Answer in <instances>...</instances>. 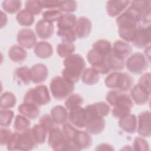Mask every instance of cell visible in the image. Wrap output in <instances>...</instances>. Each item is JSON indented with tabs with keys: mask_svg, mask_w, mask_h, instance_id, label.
<instances>
[{
	"mask_svg": "<svg viewBox=\"0 0 151 151\" xmlns=\"http://www.w3.org/2000/svg\"><path fill=\"white\" fill-rule=\"evenodd\" d=\"M8 55L12 62L21 63L27 58L28 54L24 48L19 44H15L9 49Z\"/></svg>",
	"mask_w": 151,
	"mask_h": 151,
	"instance_id": "28",
	"label": "cell"
},
{
	"mask_svg": "<svg viewBox=\"0 0 151 151\" xmlns=\"http://www.w3.org/2000/svg\"><path fill=\"white\" fill-rule=\"evenodd\" d=\"M18 111L22 115L30 119H37L40 113L39 107L24 102L18 106Z\"/></svg>",
	"mask_w": 151,
	"mask_h": 151,
	"instance_id": "30",
	"label": "cell"
},
{
	"mask_svg": "<svg viewBox=\"0 0 151 151\" xmlns=\"http://www.w3.org/2000/svg\"><path fill=\"white\" fill-rule=\"evenodd\" d=\"M87 120V114L85 108L78 107L69 110L68 120L75 127L85 128Z\"/></svg>",
	"mask_w": 151,
	"mask_h": 151,
	"instance_id": "15",
	"label": "cell"
},
{
	"mask_svg": "<svg viewBox=\"0 0 151 151\" xmlns=\"http://www.w3.org/2000/svg\"><path fill=\"white\" fill-rule=\"evenodd\" d=\"M17 103V99L14 93L6 91L2 93L0 99V107L2 109H9L14 107Z\"/></svg>",
	"mask_w": 151,
	"mask_h": 151,
	"instance_id": "35",
	"label": "cell"
},
{
	"mask_svg": "<svg viewBox=\"0 0 151 151\" xmlns=\"http://www.w3.org/2000/svg\"><path fill=\"white\" fill-rule=\"evenodd\" d=\"M132 51L131 45L128 42L122 40L116 41L112 46V53L124 60L131 54Z\"/></svg>",
	"mask_w": 151,
	"mask_h": 151,
	"instance_id": "25",
	"label": "cell"
},
{
	"mask_svg": "<svg viewBox=\"0 0 151 151\" xmlns=\"http://www.w3.org/2000/svg\"><path fill=\"white\" fill-rule=\"evenodd\" d=\"M48 146L55 151L74 150L73 143L69 141L63 130L56 127L48 133Z\"/></svg>",
	"mask_w": 151,
	"mask_h": 151,
	"instance_id": "8",
	"label": "cell"
},
{
	"mask_svg": "<svg viewBox=\"0 0 151 151\" xmlns=\"http://www.w3.org/2000/svg\"><path fill=\"white\" fill-rule=\"evenodd\" d=\"M30 126L31 122L27 117L22 114L16 116L14 123V129L15 132H23L29 129Z\"/></svg>",
	"mask_w": 151,
	"mask_h": 151,
	"instance_id": "36",
	"label": "cell"
},
{
	"mask_svg": "<svg viewBox=\"0 0 151 151\" xmlns=\"http://www.w3.org/2000/svg\"><path fill=\"white\" fill-rule=\"evenodd\" d=\"M130 96L133 103L137 105H143L149 100L150 91L147 90L137 83L130 89Z\"/></svg>",
	"mask_w": 151,
	"mask_h": 151,
	"instance_id": "17",
	"label": "cell"
},
{
	"mask_svg": "<svg viewBox=\"0 0 151 151\" xmlns=\"http://www.w3.org/2000/svg\"><path fill=\"white\" fill-rule=\"evenodd\" d=\"M105 126L106 121L104 118L87 117L85 128L90 134H98L104 130Z\"/></svg>",
	"mask_w": 151,
	"mask_h": 151,
	"instance_id": "24",
	"label": "cell"
},
{
	"mask_svg": "<svg viewBox=\"0 0 151 151\" xmlns=\"http://www.w3.org/2000/svg\"><path fill=\"white\" fill-rule=\"evenodd\" d=\"M57 35L60 38L62 42L67 44H73L77 38L74 29H58Z\"/></svg>",
	"mask_w": 151,
	"mask_h": 151,
	"instance_id": "38",
	"label": "cell"
},
{
	"mask_svg": "<svg viewBox=\"0 0 151 151\" xmlns=\"http://www.w3.org/2000/svg\"><path fill=\"white\" fill-rule=\"evenodd\" d=\"M109 56L104 55L91 48L87 54V59L91 67L99 74H106L111 71L107 60Z\"/></svg>",
	"mask_w": 151,
	"mask_h": 151,
	"instance_id": "10",
	"label": "cell"
},
{
	"mask_svg": "<svg viewBox=\"0 0 151 151\" xmlns=\"http://www.w3.org/2000/svg\"><path fill=\"white\" fill-rule=\"evenodd\" d=\"M39 2L42 9H58L59 1L42 0V1H39Z\"/></svg>",
	"mask_w": 151,
	"mask_h": 151,
	"instance_id": "50",
	"label": "cell"
},
{
	"mask_svg": "<svg viewBox=\"0 0 151 151\" xmlns=\"http://www.w3.org/2000/svg\"><path fill=\"white\" fill-rule=\"evenodd\" d=\"M14 113L9 109H1L0 110V125L1 127H9L12 121Z\"/></svg>",
	"mask_w": 151,
	"mask_h": 151,
	"instance_id": "44",
	"label": "cell"
},
{
	"mask_svg": "<svg viewBox=\"0 0 151 151\" xmlns=\"http://www.w3.org/2000/svg\"><path fill=\"white\" fill-rule=\"evenodd\" d=\"M14 78L19 84L27 85L32 81L31 68L22 66L17 68L14 72Z\"/></svg>",
	"mask_w": 151,
	"mask_h": 151,
	"instance_id": "26",
	"label": "cell"
},
{
	"mask_svg": "<svg viewBox=\"0 0 151 151\" xmlns=\"http://www.w3.org/2000/svg\"><path fill=\"white\" fill-rule=\"evenodd\" d=\"M63 65L64 68L61 72L62 77L74 84L78 81L86 69L85 60L78 54H73L65 58Z\"/></svg>",
	"mask_w": 151,
	"mask_h": 151,
	"instance_id": "3",
	"label": "cell"
},
{
	"mask_svg": "<svg viewBox=\"0 0 151 151\" xmlns=\"http://www.w3.org/2000/svg\"><path fill=\"white\" fill-rule=\"evenodd\" d=\"M150 46H149V47H146V48H145V56L146 57V58L147 59V60L150 62Z\"/></svg>",
	"mask_w": 151,
	"mask_h": 151,
	"instance_id": "54",
	"label": "cell"
},
{
	"mask_svg": "<svg viewBox=\"0 0 151 151\" xmlns=\"http://www.w3.org/2000/svg\"><path fill=\"white\" fill-rule=\"evenodd\" d=\"M25 9L34 15H37L41 12L42 8L41 6L39 1H27L25 4Z\"/></svg>",
	"mask_w": 151,
	"mask_h": 151,
	"instance_id": "47",
	"label": "cell"
},
{
	"mask_svg": "<svg viewBox=\"0 0 151 151\" xmlns=\"http://www.w3.org/2000/svg\"><path fill=\"white\" fill-rule=\"evenodd\" d=\"M150 25L142 26L136 30L131 42L135 47L142 49L150 45Z\"/></svg>",
	"mask_w": 151,
	"mask_h": 151,
	"instance_id": "12",
	"label": "cell"
},
{
	"mask_svg": "<svg viewBox=\"0 0 151 151\" xmlns=\"http://www.w3.org/2000/svg\"><path fill=\"white\" fill-rule=\"evenodd\" d=\"M77 17L72 14H63L57 21L58 29H74Z\"/></svg>",
	"mask_w": 151,
	"mask_h": 151,
	"instance_id": "31",
	"label": "cell"
},
{
	"mask_svg": "<svg viewBox=\"0 0 151 151\" xmlns=\"http://www.w3.org/2000/svg\"><path fill=\"white\" fill-rule=\"evenodd\" d=\"M31 129L23 132H15L7 144V149L9 150H31L37 146Z\"/></svg>",
	"mask_w": 151,
	"mask_h": 151,
	"instance_id": "4",
	"label": "cell"
},
{
	"mask_svg": "<svg viewBox=\"0 0 151 151\" xmlns=\"http://www.w3.org/2000/svg\"><path fill=\"white\" fill-rule=\"evenodd\" d=\"M63 14V12L58 9H48L42 13V18L46 21L53 23L55 21H57Z\"/></svg>",
	"mask_w": 151,
	"mask_h": 151,
	"instance_id": "45",
	"label": "cell"
},
{
	"mask_svg": "<svg viewBox=\"0 0 151 151\" xmlns=\"http://www.w3.org/2000/svg\"><path fill=\"white\" fill-rule=\"evenodd\" d=\"M92 48L98 52L109 56L112 52V46L110 42L107 40L100 39L93 44Z\"/></svg>",
	"mask_w": 151,
	"mask_h": 151,
	"instance_id": "34",
	"label": "cell"
},
{
	"mask_svg": "<svg viewBox=\"0 0 151 151\" xmlns=\"http://www.w3.org/2000/svg\"><path fill=\"white\" fill-rule=\"evenodd\" d=\"M133 77L126 73L113 71L108 75L104 80V84L107 88L127 92L133 86Z\"/></svg>",
	"mask_w": 151,
	"mask_h": 151,
	"instance_id": "5",
	"label": "cell"
},
{
	"mask_svg": "<svg viewBox=\"0 0 151 151\" xmlns=\"http://www.w3.org/2000/svg\"><path fill=\"white\" fill-rule=\"evenodd\" d=\"M50 114L58 125H63L68 120V110L60 105L54 106L50 110Z\"/></svg>",
	"mask_w": 151,
	"mask_h": 151,
	"instance_id": "29",
	"label": "cell"
},
{
	"mask_svg": "<svg viewBox=\"0 0 151 151\" xmlns=\"http://www.w3.org/2000/svg\"><path fill=\"white\" fill-rule=\"evenodd\" d=\"M34 52L35 55L40 58H48L51 57L53 54L52 46L47 41H39L34 47Z\"/></svg>",
	"mask_w": 151,
	"mask_h": 151,
	"instance_id": "27",
	"label": "cell"
},
{
	"mask_svg": "<svg viewBox=\"0 0 151 151\" xmlns=\"http://www.w3.org/2000/svg\"><path fill=\"white\" fill-rule=\"evenodd\" d=\"M137 132L143 137L151 135V113L149 110L140 113L138 116Z\"/></svg>",
	"mask_w": 151,
	"mask_h": 151,
	"instance_id": "14",
	"label": "cell"
},
{
	"mask_svg": "<svg viewBox=\"0 0 151 151\" xmlns=\"http://www.w3.org/2000/svg\"><path fill=\"white\" fill-rule=\"evenodd\" d=\"M96 150H114V148L110 144L103 143H100V145H99L97 146V147L96 148Z\"/></svg>",
	"mask_w": 151,
	"mask_h": 151,
	"instance_id": "52",
	"label": "cell"
},
{
	"mask_svg": "<svg viewBox=\"0 0 151 151\" xmlns=\"http://www.w3.org/2000/svg\"><path fill=\"white\" fill-rule=\"evenodd\" d=\"M118 124L124 132L129 134H133L137 131V119L134 114L130 113L120 118Z\"/></svg>",
	"mask_w": 151,
	"mask_h": 151,
	"instance_id": "23",
	"label": "cell"
},
{
	"mask_svg": "<svg viewBox=\"0 0 151 151\" xmlns=\"http://www.w3.org/2000/svg\"><path fill=\"white\" fill-rule=\"evenodd\" d=\"M116 22L119 37L127 42H131L136 30L145 26L136 13L129 6L117 17Z\"/></svg>",
	"mask_w": 151,
	"mask_h": 151,
	"instance_id": "1",
	"label": "cell"
},
{
	"mask_svg": "<svg viewBox=\"0 0 151 151\" xmlns=\"http://www.w3.org/2000/svg\"><path fill=\"white\" fill-rule=\"evenodd\" d=\"M133 150L139 151H145L149 150V145L147 140L143 137H136L133 143Z\"/></svg>",
	"mask_w": 151,
	"mask_h": 151,
	"instance_id": "48",
	"label": "cell"
},
{
	"mask_svg": "<svg viewBox=\"0 0 151 151\" xmlns=\"http://www.w3.org/2000/svg\"><path fill=\"white\" fill-rule=\"evenodd\" d=\"M149 63L143 54L137 52L127 59L125 65L129 72L134 74H140L149 68Z\"/></svg>",
	"mask_w": 151,
	"mask_h": 151,
	"instance_id": "9",
	"label": "cell"
},
{
	"mask_svg": "<svg viewBox=\"0 0 151 151\" xmlns=\"http://www.w3.org/2000/svg\"><path fill=\"white\" fill-rule=\"evenodd\" d=\"M31 131L37 145H41L45 143L47 132L40 126V124H35L31 128Z\"/></svg>",
	"mask_w": 151,
	"mask_h": 151,
	"instance_id": "43",
	"label": "cell"
},
{
	"mask_svg": "<svg viewBox=\"0 0 151 151\" xmlns=\"http://www.w3.org/2000/svg\"><path fill=\"white\" fill-rule=\"evenodd\" d=\"M16 20L19 25L24 27L31 26L34 21V15L26 9L20 10L16 15Z\"/></svg>",
	"mask_w": 151,
	"mask_h": 151,
	"instance_id": "33",
	"label": "cell"
},
{
	"mask_svg": "<svg viewBox=\"0 0 151 151\" xmlns=\"http://www.w3.org/2000/svg\"><path fill=\"white\" fill-rule=\"evenodd\" d=\"M76 50V47L74 44H67L61 42L58 44L56 51L58 56L61 58H66L72 55Z\"/></svg>",
	"mask_w": 151,
	"mask_h": 151,
	"instance_id": "40",
	"label": "cell"
},
{
	"mask_svg": "<svg viewBox=\"0 0 151 151\" xmlns=\"http://www.w3.org/2000/svg\"><path fill=\"white\" fill-rule=\"evenodd\" d=\"M84 99L83 97L78 94H71L65 100L64 102V107L68 110H70L73 109L80 107L83 103Z\"/></svg>",
	"mask_w": 151,
	"mask_h": 151,
	"instance_id": "37",
	"label": "cell"
},
{
	"mask_svg": "<svg viewBox=\"0 0 151 151\" xmlns=\"http://www.w3.org/2000/svg\"><path fill=\"white\" fill-rule=\"evenodd\" d=\"M138 84L147 90L150 91V73H146L141 76Z\"/></svg>",
	"mask_w": 151,
	"mask_h": 151,
	"instance_id": "51",
	"label": "cell"
},
{
	"mask_svg": "<svg viewBox=\"0 0 151 151\" xmlns=\"http://www.w3.org/2000/svg\"><path fill=\"white\" fill-rule=\"evenodd\" d=\"M130 1H110L106 3V9L109 16L117 17L129 6Z\"/></svg>",
	"mask_w": 151,
	"mask_h": 151,
	"instance_id": "18",
	"label": "cell"
},
{
	"mask_svg": "<svg viewBox=\"0 0 151 151\" xmlns=\"http://www.w3.org/2000/svg\"><path fill=\"white\" fill-rule=\"evenodd\" d=\"M12 131L7 127H2L0 130V143L1 146L7 145L12 135Z\"/></svg>",
	"mask_w": 151,
	"mask_h": 151,
	"instance_id": "49",
	"label": "cell"
},
{
	"mask_svg": "<svg viewBox=\"0 0 151 151\" xmlns=\"http://www.w3.org/2000/svg\"><path fill=\"white\" fill-rule=\"evenodd\" d=\"M32 82L40 84L46 80L48 76V70L46 65L42 63L36 64L31 68Z\"/></svg>",
	"mask_w": 151,
	"mask_h": 151,
	"instance_id": "22",
	"label": "cell"
},
{
	"mask_svg": "<svg viewBox=\"0 0 151 151\" xmlns=\"http://www.w3.org/2000/svg\"><path fill=\"white\" fill-rule=\"evenodd\" d=\"M51 101V97L47 87L40 84L29 89L24 95L23 102L40 107L48 104Z\"/></svg>",
	"mask_w": 151,
	"mask_h": 151,
	"instance_id": "6",
	"label": "cell"
},
{
	"mask_svg": "<svg viewBox=\"0 0 151 151\" xmlns=\"http://www.w3.org/2000/svg\"><path fill=\"white\" fill-rule=\"evenodd\" d=\"M1 28H2L4 26L7 24L8 22V18L5 13H4L2 11L1 12Z\"/></svg>",
	"mask_w": 151,
	"mask_h": 151,
	"instance_id": "53",
	"label": "cell"
},
{
	"mask_svg": "<svg viewBox=\"0 0 151 151\" xmlns=\"http://www.w3.org/2000/svg\"><path fill=\"white\" fill-rule=\"evenodd\" d=\"M92 24L90 19L86 17H80L77 19L74 31L77 37L80 39L87 38L91 31Z\"/></svg>",
	"mask_w": 151,
	"mask_h": 151,
	"instance_id": "19",
	"label": "cell"
},
{
	"mask_svg": "<svg viewBox=\"0 0 151 151\" xmlns=\"http://www.w3.org/2000/svg\"><path fill=\"white\" fill-rule=\"evenodd\" d=\"M77 4L74 1H59L58 9L61 12L70 14L77 10Z\"/></svg>",
	"mask_w": 151,
	"mask_h": 151,
	"instance_id": "46",
	"label": "cell"
},
{
	"mask_svg": "<svg viewBox=\"0 0 151 151\" xmlns=\"http://www.w3.org/2000/svg\"><path fill=\"white\" fill-rule=\"evenodd\" d=\"M129 7L136 13L143 25H150L151 2L150 1H130Z\"/></svg>",
	"mask_w": 151,
	"mask_h": 151,
	"instance_id": "11",
	"label": "cell"
},
{
	"mask_svg": "<svg viewBox=\"0 0 151 151\" xmlns=\"http://www.w3.org/2000/svg\"><path fill=\"white\" fill-rule=\"evenodd\" d=\"M107 60L110 71H119L123 70L124 67V60L114 55L112 52L108 57Z\"/></svg>",
	"mask_w": 151,
	"mask_h": 151,
	"instance_id": "39",
	"label": "cell"
},
{
	"mask_svg": "<svg viewBox=\"0 0 151 151\" xmlns=\"http://www.w3.org/2000/svg\"><path fill=\"white\" fill-rule=\"evenodd\" d=\"M17 41L19 45L27 49H31L37 43L35 32L27 28H22L18 32Z\"/></svg>",
	"mask_w": 151,
	"mask_h": 151,
	"instance_id": "13",
	"label": "cell"
},
{
	"mask_svg": "<svg viewBox=\"0 0 151 151\" xmlns=\"http://www.w3.org/2000/svg\"><path fill=\"white\" fill-rule=\"evenodd\" d=\"M85 109L87 117L104 118L107 116L110 111V107L106 103L100 101L86 106Z\"/></svg>",
	"mask_w": 151,
	"mask_h": 151,
	"instance_id": "16",
	"label": "cell"
},
{
	"mask_svg": "<svg viewBox=\"0 0 151 151\" xmlns=\"http://www.w3.org/2000/svg\"><path fill=\"white\" fill-rule=\"evenodd\" d=\"M71 142L81 150L90 147L92 144V138L90 134L87 131L78 130L77 129Z\"/></svg>",
	"mask_w": 151,
	"mask_h": 151,
	"instance_id": "21",
	"label": "cell"
},
{
	"mask_svg": "<svg viewBox=\"0 0 151 151\" xmlns=\"http://www.w3.org/2000/svg\"><path fill=\"white\" fill-rule=\"evenodd\" d=\"M35 32L37 36L42 40L50 38L54 32L53 23H50L42 19L39 20L35 25Z\"/></svg>",
	"mask_w": 151,
	"mask_h": 151,
	"instance_id": "20",
	"label": "cell"
},
{
	"mask_svg": "<svg viewBox=\"0 0 151 151\" xmlns=\"http://www.w3.org/2000/svg\"><path fill=\"white\" fill-rule=\"evenodd\" d=\"M50 88L52 97L56 100H61L72 94L74 90V85L63 77L57 76L51 80Z\"/></svg>",
	"mask_w": 151,
	"mask_h": 151,
	"instance_id": "7",
	"label": "cell"
},
{
	"mask_svg": "<svg viewBox=\"0 0 151 151\" xmlns=\"http://www.w3.org/2000/svg\"><path fill=\"white\" fill-rule=\"evenodd\" d=\"M39 124L47 132L50 133L52 130L57 127V124L55 122L51 114H43L39 119Z\"/></svg>",
	"mask_w": 151,
	"mask_h": 151,
	"instance_id": "42",
	"label": "cell"
},
{
	"mask_svg": "<svg viewBox=\"0 0 151 151\" xmlns=\"http://www.w3.org/2000/svg\"><path fill=\"white\" fill-rule=\"evenodd\" d=\"M22 6V2L17 0H6L2 3V9L10 14H15L19 11Z\"/></svg>",
	"mask_w": 151,
	"mask_h": 151,
	"instance_id": "41",
	"label": "cell"
},
{
	"mask_svg": "<svg viewBox=\"0 0 151 151\" xmlns=\"http://www.w3.org/2000/svg\"><path fill=\"white\" fill-rule=\"evenodd\" d=\"M100 74L93 68H87L84 70L81 75V80L85 84L92 86L99 81Z\"/></svg>",
	"mask_w": 151,
	"mask_h": 151,
	"instance_id": "32",
	"label": "cell"
},
{
	"mask_svg": "<svg viewBox=\"0 0 151 151\" xmlns=\"http://www.w3.org/2000/svg\"><path fill=\"white\" fill-rule=\"evenodd\" d=\"M106 100L110 106L113 107L112 116L120 119L130 114L133 107V101L130 96L124 92L111 90L107 92Z\"/></svg>",
	"mask_w": 151,
	"mask_h": 151,
	"instance_id": "2",
	"label": "cell"
}]
</instances>
